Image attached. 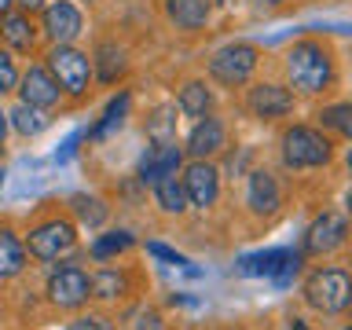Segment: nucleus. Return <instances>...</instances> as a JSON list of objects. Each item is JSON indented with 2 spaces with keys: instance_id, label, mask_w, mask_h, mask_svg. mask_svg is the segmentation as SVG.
I'll list each match as a JSON object with an SVG mask.
<instances>
[{
  "instance_id": "obj_1",
  "label": "nucleus",
  "mask_w": 352,
  "mask_h": 330,
  "mask_svg": "<svg viewBox=\"0 0 352 330\" xmlns=\"http://www.w3.org/2000/svg\"><path fill=\"white\" fill-rule=\"evenodd\" d=\"M286 77H290V85L297 92H323L330 85V77H334V66H330V55L323 44L316 41H301L294 44L290 52H286Z\"/></svg>"
},
{
  "instance_id": "obj_2",
  "label": "nucleus",
  "mask_w": 352,
  "mask_h": 330,
  "mask_svg": "<svg viewBox=\"0 0 352 330\" xmlns=\"http://www.w3.org/2000/svg\"><path fill=\"white\" fill-rule=\"evenodd\" d=\"M305 301L323 316H338L352 305V275L341 268H319L305 283Z\"/></svg>"
},
{
  "instance_id": "obj_3",
  "label": "nucleus",
  "mask_w": 352,
  "mask_h": 330,
  "mask_svg": "<svg viewBox=\"0 0 352 330\" xmlns=\"http://www.w3.org/2000/svg\"><path fill=\"white\" fill-rule=\"evenodd\" d=\"M48 301L55 308H63V312H77V308L88 305V297H92V275H88L81 264L66 261L59 264L52 275H48Z\"/></svg>"
},
{
  "instance_id": "obj_4",
  "label": "nucleus",
  "mask_w": 352,
  "mask_h": 330,
  "mask_svg": "<svg viewBox=\"0 0 352 330\" xmlns=\"http://www.w3.org/2000/svg\"><path fill=\"white\" fill-rule=\"evenodd\" d=\"M283 162L290 169H316V165L330 162V143L323 132L308 129V125H294L283 132Z\"/></svg>"
},
{
  "instance_id": "obj_5",
  "label": "nucleus",
  "mask_w": 352,
  "mask_h": 330,
  "mask_svg": "<svg viewBox=\"0 0 352 330\" xmlns=\"http://www.w3.org/2000/svg\"><path fill=\"white\" fill-rule=\"evenodd\" d=\"M74 246H77V228L70 220H59V217L30 228V235H26V250H30L33 261H59Z\"/></svg>"
},
{
  "instance_id": "obj_6",
  "label": "nucleus",
  "mask_w": 352,
  "mask_h": 330,
  "mask_svg": "<svg viewBox=\"0 0 352 330\" xmlns=\"http://www.w3.org/2000/svg\"><path fill=\"white\" fill-rule=\"evenodd\" d=\"M48 70H52L55 81H59L63 92L85 96L88 77H92V59H88L85 52H77L74 44H55L48 52Z\"/></svg>"
},
{
  "instance_id": "obj_7",
  "label": "nucleus",
  "mask_w": 352,
  "mask_h": 330,
  "mask_svg": "<svg viewBox=\"0 0 352 330\" xmlns=\"http://www.w3.org/2000/svg\"><path fill=\"white\" fill-rule=\"evenodd\" d=\"M253 70H257V48L253 44H228L209 59V74L220 85H246Z\"/></svg>"
},
{
  "instance_id": "obj_8",
  "label": "nucleus",
  "mask_w": 352,
  "mask_h": 330,
  "mask_svg": "<svg viewBox=\"0 0 352 330\" xmlns=\"http://www.w3.org/2000/svg\"><path fill=\"white\" fill-rule=\"evenodd\" d=\"M41 22H44V37L52 44H74L77 33L85 30L81 11H77V4H70V0H52V4L44 8Z\"/></svg>"
},
{
  "instance_id": "obj_9",
  "label": "nucleus",
  "mask_w": 352,
  "mask_h": 330,
  "mask_svg": "<svg viewBox=\"0 0 352 330\" xmlns=\"http://www.w3.org/2000/svg\"><path fill=\"white\" fill-rule=\"evenodd\" d=\"M242 272L246 275H272L279 283H290V275H297L301 268V253L294 250H264V253H250L242 257Z\"/></svg>"
},
{
  "instance_id": "obj_10",
  "label": "nucleus",
  "mask_w": 352,
  "mask_h": 330,
  "mask_svg": "<svg viewBox=\"0 0 352 330\" xmlns=\"http://www.w3.org/2000/svg\"><path fill=\"white\" fill-rule=\"evenodd\" d=\"M349 239V224L341 213H323L312 220V228L305 231V250L316 253V257H327V253H334L338 246H345Z\"/></svg>"
},
{
  "instance_id": "obj_11",
  "label": "nucleus",
  "mask_w": 352,
  "mask_h": 330,
  "mask_svg": "<svg viewBox=\"0 0 352 330\" xmlns=\"http://www.w3.org/2000/svg\"><path fill=\"white\" fill-rule=\"evenodd\" d=\"M184 191H187V202H191V206L209 209L217 202V195H220L217 165H209L206 158H195L191 165H187V173H184Z\"/></svg>"
},
{
  "instance_id": "obj_12",
  "label": "nucleus",
  "mask_w": 352,
  "mask_h": 330,
  "mask_svg": "<svg viewBox=\"0 0 352 330\" xmlns=\"http://www.w3.org/2000/svg\"><path fill=\"white\" fill-rule=\"evenodd\" d=\"M19 96H22V103H30L37 110H52L55 103H59L63 88L52 77L48 66H30V70L19 77Z\"/></svg>"
},
{
  "instance_id": "obj_13",
  "label": "nucleus",
  "mask_w": 352,
  "mask_h": 330,
  "mask_svg": "<svg viewBox=\"0 0 352 330\" xmlns=\"http://www.w3.org/2000/svg\"><path fill=\"white\" fill-rule=\"evenodd\" d=\"M184 165V151L173 143H154V147H147V154H143L140 162V180L143 184H158L165 180V176H176V169Z\"/></svg>"
},
{
  "instance_id": "obj_14",
  "label": "nucleus",
  "mask_w": 352,
  "mask_h": 330,
  "mask_svg": "<svg viewBox=\"0 0 352 330\" xmlns=\"http://www.w3.org/2000/svg\"><path fill=\"white\" fill-rule=\"evenodd\" d=\"M246 103L257 118H283L294 110V96H290V88H283V85H253Z\"/></svg>"
},
{
  "instance_id": "obj_15",
  "label": "nucleus",
  "mask_w": 352,
  "mask_h": 330,
  "mask_svg": "<svg viewBox=\"0 0 352 330\" xmlns=\"http://www.w3.org/2000/svg\"><path fill=\"white\" fill-rule=\"evenodd\" d=\"M224 121L220 118H198V125L191 129V136H187V154H195V158H209V154L224 151Z\"/></svg>"
},
{
  "instance_id": "obj_16",
  "label": "nucleus",
  "mask_w": 352,
  "mask_h": 330,
  "mask_svg": "<svg viewBox=\"0 0 352 330\" xmlns=\"http://www.w3.org/2000/svg\"><path fill=\"white\" fill-rule=\"evenodd\" d=\"M30 264V250L11 228H0V283L15 279V275L26 272Z\"/></svg>"
},
{
  "instance_id": "obj_17",
  "label": "nucleus",
  "mask_w": 352,
  "mask_h": 330,
  "mask_svg": "<svg viewBox=\"0 0 352 330\" xmlns=\"http://www.w3.org/2000/svg\"><path fill=\"white\" fill-rule=\"evenodd\" d=\"M246 202L253 213H275L283 202V195H279V184H275V176L272 173H250V191H246Z\"/></svg>"
},
{
  "instance_id": "obj_18",
  "label": "nucleus",
  "mask_w": 352,
  "mask_h": 330,
  "mask_svg": "<svg viewBox=\"0 0 352 330\" xmlns=\"http://www.w3.org/2000/svg\"><path fill=\"white\" fill-rule=\"evenodd\" d=\"M0 37L8 41L11 52H33V44H37V30H33L30 11H11V15H4Z\"/></svg>"
},
{
  "instance_id": "obj_19",
  "label": "nucleus",
  "mask_w": 352,
  "mask_h": 330,
  "mask_svg": "<svg viewBox=\"0 0 352 330\" xmlns=\"http://www.w3.org/2000/svg\"><path fill=\"white\" fill-rule=\"evenodd\" d=\"M165 15L176 30H202L209 19V0H165Z\"/></svg>"
},
{
  "instance_id": "obj_20",
  "label": "nucleus",
  "mask_w": 352,
  "mask_h": 330,
  "mask_svg": "<svg viewBox=\"0 0 352 330\" xmlns=\"http://www.w3.org/2000/svg\"><path fill=\"white\" fill-rule=\"evenodd\" d=\"M70 213L77 217V224H85V228H103L107 224V217H110V209L103 198H96V195H74L70 198Z\"/></svg>"
},
{
  "instance_id": "obj_21",
  "label": "nucleus",
  "mask_w": 352,
  "mask_h": 330,
  "mask_svg": "<svg viewBox=\"0 0 352 330\" xmlns=\"http://www.w3.org/2000/svg\"><path fill=\"white\" fill-rule=\"evenodd\" d=\"M125 294H129L125 272H118V268L92 272V297H99V301H118V297H125Z\"/></svg>"
},
{
  "instance_id": "obj_22",
  "label": "nucleus",
  "mask_w": 352,
  "mask_h": 330,
  "mask_svg": "<svg viewBox=\"0 0 352 330\" xmlns=\"http://www.w3.org/2000/svg\"><path fill=\"white\" fill-rule=\"evenodd\" d=\"M154 202H158L165 213H176V217H180L184 209H187L184 184L176 180V176H165V180H158V184H154Z\"/></svg>"
},
{
  "instance_id": "obj_23",
  "label": "nucleus",
  "mask_w": 352,
  "mask_h": 330,
  "mask_svg": "<svg viewBox=\"0 0 352 330\" xmlns=\"http://www.w3.org/2000/svg\"><path fill=\"white\" fill-rule=\"evenodd\" d=\"M129 103H132L129 92H118L114 99H110L107 110H103V121L92 129V140H107L114 129H121V121H125V114H129Z\"/></svg>"
},
{
  "instance_id": "obj_24",
  "label": "nucleus",
  "mask_w": 352,
  "mask_h": 330,
  "mask_svg": "<svg viewBox=\"0 0 352 330\" xmlns=\"http://www.w3.org/2000/svg\"><path fill=\"white\" fill-rule=\"evenodd\" d=\"M176 103H180V110H184L187 118H206L213 99H209V88L202 81H187L180 88V99H176Z\"/></svg>"
},
{
  "instance_id": "obj_25",
  "label": "nucleus",
  "mask_w": 352,
  "mask_h": 330,
  "mask_svg": "<svg viewBox=\"0 0 352 330\" xmlns=\"http://www.w3.org/2000/svg\"><path fill=\"white\" fill-rule=\"evenodd\" d=\"M8 118H11V129L22 132V136H41V132L48 129V118H44V110L30 107V103H19Z\"/></svg>"
},
{
  "instance_id": "obj_26",
  "label": "nucleus",
  "mask_w": 352,
  "mask_h": 330,
  "mask_svg": "<svg viewBox=\"0 0 352 330\" xmlns=\"http://www.w3.org/2000/svg\"><path fill=\"white\" fill-rule=\"evenodd\" d=\"M92 70L99 74V81H114V77L125 70V55H121L118 44H99V52H96V59H92Z\"/></svg>"
},
{
  "instance_id": "obj_27",
  "label": "nucleus",
  "mask_w": 352,
  "mask_h": 330,
  "mask_svg": "<svg viewBox=\"0 0 352 330\" xmlns=\"http://www.w3.org/2000/svg\"><path fill=\"white\" fill-rule=\"evenodd\" d=\"M136 246V239L129 235V231H107V235H99L92 242V257L96 261H110V257H118V253H125Z\"/></svg>"
},
{
  "instance_id": "obj_28",
  "label": "nucleus",
  "mask_w": 352,
  "mask_h": 330,
  "mask_svg": "<svg viewBox=\"0 0 352 330\" xmlns=\"http://www.w3.org/2000/svg\"><path fill=\"white\" fill-rule=\"evenodd\" d=\"M319 118H323V125H327V129H334V132H341V136H349V140H352V103L327 107Z\"/></svg>"
},
{
  "instance_id": "obj_29",
  "label": "nucleus",
  "mask_w": 352,
  "mask_h": 330,
  "mask_svg": "<svg viewBox=\"0 0 352 330\" xmlns=\"http://www.w3.org/2000/svg\"><path fill=\"white\" fill-rule=\"evenodd\" d=\"M15 88H19V66L8 52H0V99L11 96Z\"/></svg>"
},
{
  "instance_id": "obj_30",
  "label": "nucleus",
  "mask_w": 352,
  "mask_h": 330,
  "mask_svg": "<svg viewBox=\"0 0 352 330\" xmlns=\"http://www.w3.org/2000/svg\"><path fill=\"white\" fill-rule=\"evenodd\" d=\"M147 253H151V257H158V261H169V264H176V268H184V272H191V275H198V268H191V261H187L184 253L162 246V242H147Z\"/></svg>"
},
{
  "instance_id": "obj_31",
  "label": "nucleus",
  "mask_w": 352,
  "mask_h": 330,
  "mask_svg": "<svg viewBox=\"0 0 352 330\" xmlns=\"http://www.w3.org/2000/svg\"><path fill=\"white\" fill-rule=\"evenodd\" d=\"M66 330H114L110 327V319L107 316H99V312H88V316H77Z\"/></svg>"
},
{
  "instance_id": "obj_32",
  "label": "nucleus",
  "mask_w": 352,
  "mask_h": 330,
  "mask_svg": "<svg viewBox=\"0 0 352 330\" xmlns=\"http://www.w3.org/2000/svg\"><path fill=\"white\" fill-rule=\"evenodd\" d=\"M132 330H165V323H162V316H158V312H143V316H140V323L132 327Z\"/></svg>"
},
{
  "instance_id": "obj_33",
  "label": "nucleus",
  "mask_w": 352,
  "mask_h": 330,
  "mask_svg": "<svg viewBox=\"0 0 352 330\" xmlns=\"http://www.w3.org/2000/svg\"><path fill=\"white\" fill-rule=\"evenodd\" d=\"M77 140H81V136H70V140H66V143H63V151L55 154V158H59V162H66V158H70V154H74V147H77Z\"/></svg>"
},
{
  "instance_id": "obj_34",
  "label": "nucleus",
  "mask_w": 352,
  "mask_h": 330,
  "mask_svg": "<svg viewBox=\"0 0 352 330\" xmlns=\"http://www.w3.org/2000/svg\"><path fill=\"white\" fill-rule=\"evenodd\" d=\"M19 4L26 8V11H41V8H48L52 0H19Z\"/></svg>"
},
{
  "instance_id": "obj_35",
  "label": "nucleus",
  "mask_w": 352,
  "mask_h": 330,
  "mask_svg": "<svg viewBox=\"0 0 352 330\" xmlns=\"http://www.w3.org/2000/svg\"><path fill=\"white\" fill-rule=\"evenodd\" d=\"M8 129H11V118L0 110V143H4V136H8Z\"/></svg>"
},
{
  "instance_id": "obj_36",
  "label": "nucleus",
  "mask_w": 352,
  "mask_h": 330,
  "mask_svg": "<svg viewBox=\"0 0 352 330\" xmlns=\"http://www.w3.org/2000/svg\"><path fill=\"white\" fill-rule=\"evenodd\" d=\"M19 0H0V15H11V8H15Z\"/></svg>"
},
{
  "instance_id": "obj_37",
  "label": "nucleus",
  "mask_w": 352,
  "mask_h": 330,
  "mask_svg": "<svg viewBox=\"0 0 352 330\" xmlns=\"http://www.w3.org/2000/svg\"><path fill=\"white\" fill-rule=\"evenodd\" d=\"M345 209H349V217H352V187L345 191Z\"/></svg>"
},
{
  "instance_id": "obj_38",
  "label": "nucleus",
  "mask_w": 352,
  "mask_h": 330,
  "mask_svg": "<svg viewBox=\"0 0 352 330\" xmlns=\"http://www.w3.org/2000/svg\"><path fill=\"white\" fill-rule=\"evenodd\" d=\"M294 330H308V327L301 323V319H294Z\"/></svg>"
},
{
  "instance_id": "obj_39",
  "label": "nucleus",
  "mask_w": 352,
  "mask_h": 330,
  "mask_svg": "<svg viewBox=\"0 0 352 330\" xmlns=\"http://www.w3.org/2000/svg\"><path fill=\"white\" fill-rule=\"evenodd\" d=\"M345 162H349V169H352V151H349V154H345Z\"/></svg>"
},
{
  "instance_id": "obj_40",
  "label": "nucleus",
  "mask_w": 352,
  "mask_h": 330,
  "mask_svg": "<svg viewBox=\"0 0 352 330\" xmlns=\"http://www.w3.org/2000/svg\"><path fill=\"white\" fill-rule=\"evenodd\" d=\"M264 4H283V0H264Z\"/></svg>"
},
{
  "instance_id": "obj_41",
  "label": "nucleus",
  "mask_w": 352,
  "mask_h": 330,
  "mask_svg": "<svg viewBox=\"0 0 352 330\" xmlns=\"http://www.w3.org/2000/svg\"><path fill=\"white\" fill-rule=\"evenodd\" d=\"M0 184H4V169H0Z\"/></svg>"
},
{
  "instance_id": "obj_42",
  "label": "nucleus",
  "mask_w": 352,
  "mask_h": 330,
  "mask_svg": "<svg viewBox=\"0 0 352 330\" xmlns=\"http://www.w3.org/2000/svg\"><path fill=\"white\" fill-rule=\"evenodd\" d=\"M349 330H352V327H349Z\"/></svg>"
}]
</instances>
